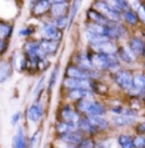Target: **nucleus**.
Returning a JSON list of instances; mask_svg holds the SVG:
<instances>
[{
  "mask_svg": "<svg viewBox=\"0 0 145 148\" xmlns=\"http://www.w3.org/2000/svg\"><path fill=\"white\" fill-rule=\"evenodd\" d=\"M136 118H133L129 116H125V114H118V116L114 117V125L117 127H126V126H130L135 122Z\"/></svg>",
  "mask_w": 145,
  "mask_h": 148,
  "instance_id": "obj_22",
  "label": "nucleus"
},
{
  "mask_svg": "<svg viewBox=\"0 0 145 148\" xmlns=\"http://www.w3.org/2000/svg\"><path fill=\"white\" fill-rule=\"evenodd\" d=\"M78 130H80L81 132L89 133V134H93V133L98 132V130L88 121V118H80V121L78 122Z\"/></svg>",
  "mask_w": 145,
  "mask_h": 148,
  "instance_id": "obj_23",
  "label": "nucleus"
},
{
  "mask_svg": "<svg viewBox=\"0 0 145 148\" xmlns=\"http://www.w3.org/2000/svg\"><path fill=\"white\" fill-rule=\"evenodd\" d=\"M11 30H13V27H11L9 24L0 23V39L4 40L6 38H9L11 34Z\"/></svg>",
  "mask_w": 145,
  "mask_h": 148,
  "instance_id": "obj_30",
  "label": "nucleus"
},
{
  "mask_svg": "<svg viewBox=\"0 0 145 148\" xmlns=\"http://www.w3.org/2000/svg\"><path fill=\"white\" fill-rule=\"evenodd\" d=\"M78 66L84 69L85 71H93V64H92V60H90V56L88 54H85V52H83L78 56Z\"/></svg>",
  "mask_w": 145,
  "mask_h": 148,
  "instance_id": "obj_21",
  "label": "nucleus"
},
{
  "mask_svg": "<svg viewBox=\"0 0 145 148\" xmlns=\"http://www.w3.org/2000/svg\"><path fill=\"white\" fill-rule=\"evenodd\" d=\"M11 73V66L8 61H1L0 62V82L5 81Z\"/></svg>",
  "mask_w": 145,
  "mask_h": 148,
  "instance_id": "obj_26",
  "label": "nucleus"
},
{
  "mask_svg": "<svg viewBox=\"0 0 145 148\" xmlns=\"http://www.w3.org/2000/svg\"><path fill=\"white\" fill-rule=\"evenodd\" d=\"M88 15H89V18L93 20V23L94 24H98V25H101V26H111L114 23H111L109 19H106L104 15L100 14L99 11L96 10H89L88 11Z\"/></svg>",
  "mask_w": 145,
  "mask_h": 148,
  "instance_id": "obj_12",
  "label": "nucleus"
},
{
  "mask_svg": "<svg viewBox=\"0 0 145 148\" xmlns=\"http://www.w3.org/2000/svg\"><path fill=\"white\" fill-rule=\"evenodd\" d=\"M68 1H51V14L55 18L65 16L66 10H68Z\"/></svg>",
  "mask_w": 145,
  "mask_h": 148,
  "instance_id": "obj_14",
  "label": "nucleus"
},
{
  "mask_svg": "<svg viewBox=\"0 0 145 148\" xmlns=\"http://www.w3.org/2000/svg\"><path fill=\"white\" fill-rule=\"evenodd\" d=\"M94 8L96 9V11L104 15L106 19H109L111 23H115L120 20V13L110 5L109 1H96L94 4Z\"/></svg>",
  "mask_w": 145,
  "mask_h": 148,
  "instance_id": "obj_3",
  "label": "nucleus"
},
{
  "mask_svg": "<svg viewBox=\"0 0 145 148\" xmlns=\"http://www.w3.org/2000/svg\"><path fill=\"white\" fill-rule=\"evenodd\" d=\"M51 8V1L43 0V1H35L33 5V13L35 15H43Z\"/></svg>",
  "mask_w": 145,
  "mask_h": 148,
  "instance_id": "obj_20",
  "label": "nucleus"
},
{
  "mask_svg": "<svg viewBox=\"0 0 145 148\" xmlns=\"http://www.w3.org/2000/svg\"><path fill=\"white\" fill-rule=\"evenodd\" d=\"M64 86L70 90H92L93 82L90 80H80V79L66 77L64 81Z\"/></svg>",
  "mask_w": 145,
  "mask_h": 148,
  "instance_id": "obj_5",
  "label": "nucleus"
},
{
  "mask_svg": "<svg viewBox=\"0 0 145 148\" xmlns=\"http://www.w3.org/2000/svg\"><path fill=\"white\" fill-rule=\"evenodd\" d=\"M133 142H134V148H145V137L142 134L133 138Z\"/></svg>",
  "mask_w": 145,
  "mask_h": 148,
  "instance_id": "obj_32",
  "label": "nucleus"
},
{
  "mask_svg": "<svg viewBox=\"0 0 145 148\" xmlns=\"http://www.w3.org/2000/svg\"><path fill=\"white\" fill-rule=\"evenodd\" d=\"M117 57H119L120 61H123V62H128V64H130V62H133V61L135 60V55L133 54L129 47H120V49H118Z\"/></svg>",
  "mask_w": 145,
  "mask_h": 148,
  "instance_id": "obj_18",
  "label": "nucleus"
},
{
  "mask_svg": "<svg viewBox=\"0 0 145 148\" xmlns=\"http://www.w3.org/2000/svg\"><path fill=\"white\" fill-rule=\"evenodd\" d=\"M40 47L44 50V52L46 55H54L59 49V42L55 40H48V39H43L40 41Z\"/></svg>",
  "mask_w": 145,
  "mask_h": 148,
  "instance_id": "obj_13",
  "label": "nucleus"
},
{
  "mask_svg": "<svg viewBox=\"0 0 145 148\" xmlns=\"http://www.w3.org/2000/svg\"><path fill=\"white\" fill-rule=\"evenodd\" d=\"M20 116H22V114H20V112L14 113V116L11 117V123H13V125H16V123H18V121H19V118H20Z\"/></svg>",
  "mask_w": 145,
  "mask_h": 148,
  "instance_id": "obj_38",
  "label": "nucleus"
},
{
  "mask_svg": "<svg viewBox=\"0 0 145 148\" xmlns=\"http://www.w3.org/2000/svg\"><path fill=\"white\" fill-rule=\"evenodd\" d=\"M78 108L80 112L86 113L88 116H103L106 111L104 105L99 103L94 100H88V98L80 100L78 103Z\"/></svg>",
  "mask_w": 145,
  "mask_h": 148,
  "instance_id": "obj_2",
  "label": "nucleus"
},
{
  "mask_svg": "<svg viewBox=\"0 0 145 148\" xmlns=\"http://www.w3.org/2000/svg\"><path fill=\"white\" fill-rule=\"evenodd\" d=\"M133 86L139 91L145 92V73H136L133 76Z\"/></svg>",
  "mask_w": 145,
  "mask_h": 148,
  "instance_id": "obj_25",
  "label": "nucleus"
},
{
  "mask_svg": "<svg viewBox=\"0 0 145 148\" xmlns=\"http://www.w3.org/2000/svg\"><path fill=\"white\" fill-rule=\"evenodd\" d=\"M56 131L59 134H64L73 131H78V123H68V122H60L56 125Z\"/></svg>",
  "mask_w": 145,
  "mask_h": 148,
  "instance_id": "obj_24",
  "label": "nucleus"
},
{
  "mask_svg": "<svg viewBox=\"0 0 145 148\" xmlns=\"http://www.w3.org/2000/svg\"><path fill=\"white\" fill-rule=\"evenodd\" d=\"M28 143H26V138L24 134V130L23 127H19L18 132H16L15 137L13 139V148H26Z\"/></svg>",
  "mask_w": 145,
  "mask_h": 148,
  "instance_id": "obj_19",
  "label": "nucleus"
},
{
  "mask_svg": "<svg viewBox=\"0 0 145 148\" xmlns=\"http://www.w3.org/2000/svg\"><path fill=\"white\" fill-rule=\"evenodd\" d=\"M143 55L145 56V47H144V52H143Z\"/></svg>",
  "mask_w": 145,
  "mask_h": 148,
  "instance_id": "obj_42",
  "label": "nucleus"
},
{
  "mask_svg": "<svg viewBox=\"0 0 145 148\" xmlns=\"http://www.w3.org/2000/svg\"><path fill=\"white\" fill-rule=\"evenodd\" d=\"M43 32H44L45 39H48V40H55V41H58L61 38L60 30H59V29H56V26L54 25V24L45 23L43 25Z\"/></svg>",
  "mask_w": 145,
  "mask_h": 148,
  "instance_id": "obj_10",
  "label": "nucleus"
},
{
  "mask_svg": "<svg viewBox=\"0 0 145 148\" xmlns=\"http://www.w3.org/2000/svg\"><path fill=\"white\" fill-rule=\"evenodd\" d=\"M94 97V92L92 90H70L69 92V98L71 100H84V98H88V100H93Z\"/></svg>",
  "mask_w": 145,
  "mask_h": 148,
  "instance_id": "obj_15",
  "label": "nucleus"
},
{
  "mask_svg": "<svg viewBox=\"0 0 145 148\" xmlns=\"http://www.w3.org/2000/svg\"><path fill=\"white\" fill-rule=\"evenodd\" d=\"M76 9H78V3H75L73 5V9H71V14H70V19H69V23H73L74 18H75V13H76Z\"/></svg>",
  "mask_w": 145,
  "mask_h": 148,
  "instance_id": "obj_36",
  "label": "nucleus"
},
{
  "mask_svg": "<svg viewBox=\"0 0 145 148\" xmlns=\"http://www.w3.org/2000/svg\"><path fill=\"white\" fill-rule=\"evenodd\" d=\"M88 121L92 123V125L96 128L98 131H101V130H106L109 127V122L103 116H88Z\"/></svg>",
  "mask_w": 145,
  "mask_h": 148,
  "instance_id": "obj_17",
  "label": "nucleus"
},
{
  "mask_svg": "<svg viewBox=\"0 0 145 148\" xmlns=\"http://www.w3.org/2000/svg\"><path fill=\"white\" fill-rule=\"evenodd\" d=\"M6 49V44H5V41L0 39V54H3V51Z\"/></svg>",
  "mask_w": 145,
  "mask_h": 148,
  "instance_id": "obj_41",
  "label": "nucleus"
},
{
  "mask_svg": "<svg viewBox=\"0 0 145 148\" xmlns=\"http://www.w3.org/2000/svg\"><path fill=\"white\" fill-rule=\"evenodd\" d=\"M93 50L96 51V54H104V55H117L118 47L115 46V44L106 41L100 45H93Z\"/></svg>",
  "mask_w": 145,
  "mask_h": 148,
  "instance_id": "obj_9",
  "label": "nucleus"
},
{
  "mask_svg": "<svg viewBox=\"0 0 145 148\" xmlns=\"http://www.w3.org/2000/svg\"><path fill=\"white\" fill-rule=\"evenodd\" d=\"M60 116L64 120V122H68V123H78L80 121L79 113L73 107H70V106H64L60 110Z\"/></svg>",
  "mask_w": 145,
  "mask_h": 148,
  "instance_id": "obj_8",
  "label": "nucleus"
},
{
  "mask_svg": "<svg viewBox=\"0 0 145 148\" xmlns=\"http://www.w3.org/2000/svg\"><path fill=\"white\" fill-rule=\"evenodd\" d=\"M114 79L119 87L123 90H126V91L133 85V73L130 71H128V70H120V71L115 72Z\"/></svg>",
  "mask_w": 145,
  "mask_h": 148,
  "instance_id": "obj_4",
  "label": "nucleus"
},
{
  "mask_svg": "<svg viewBox=\"0 0 145 148\" xmlns=\"http://www.w3.org/2000/svg\"><path fill=\"white\" fill-rule=\"evenodd\" d=\"M124 19H125V21L128 24H130V25H136L139 21V16L138 14L135 13V11H133V10H126L125 13H124Z\"/></svg>",
  "mask_w": 145,
  "mask_h": 148,
  "instance_id": "obj_28",
  "label": "nucleus"
},
{
  "mask_svg": "<svg viewBox=\"0 0 145 148\" xmlns=\"http://www.w3.org/2000/svg\"><path fill=\"white\" fill-rule=\"evenodd\" d=\"M40 141V132H36L30 139V148H38Z\"/></svg>",
  "mask_w": 145,
  "mask_h": 148,
  "instance_id": "obj_33",
  "label": "nucleus"
},
{
  "mask_svg": "<svg viewBox=\"0 0 145 148\" xmlns=\"http://www.w3.org/2000/svg\"><path fill=\"white\" fill-rule=\"evenodd\" d=\"M94 146H95L94 142L90 138H84L78 147H79V148H94Z\"/></svg>",
  "mask_w": 145,
  "mask_h": 148,
  "instance_id": "obj_34",
  "label": "nucleus"
},
{
  "mask_svg": "<svg viewBox=\"0 0 145 148\" xmlns=\"http://www.w3.org/2000/svg\"><path fill=\"white\" fill-rule=\"evenodd\" d=\"M68 24H69V20H68V18H66V15H65V16L56 18L54 25L56 26V29H59V30H63V29H65L66 26H68Z\"/></svg>",
  "mask_w": 145,
  "mask_h": 148,
  "instance_id": "obj_31",
  "label": "nucleus"
},
{
  "mask_svg": "<svg viewBox=\"0 0 145 148\" xmlns=\"http://www.w3.org/2000/svg\"><path fill=\"white\" fill-rule=\"evenodd\" d=\"M60 139L64 143H66V145L76 147V146H79L81 141L84 139V136H83V132H80V131H73V132L60 134Z\"/></svg>",
  "mask_w": 145,
  "mask_h": 148,
  "instance_id": "obj_6",
  "label": "nucleus"
},
{
  "mask_svg": "<svg viewBox=\"0 0 145 148\" xmlns=\"http://www.w3.org/2000/svg\"><path fill=\"white\" fill-rule=\"evenodd\" d=\"M93 67L99 70H110V71H117L120 67L119 59L117 55H104V54H93L90 55Z\"/></svg>",
  "mask_w": 145,
  "mask_h": 148,
  "instance_id": "obj_1",
  "label": "nucleus"
},
{
  "mask_svg": "<svg viewBox=\"0 0 145 148\" xmlns=\"http://www.w3.org/2000/svg\"><path fill=\"white\" fill-rule=\"evenodd\" d=\"M138 132L142 133V136L145 134V122L139 123V126H138Z\"/></svg>",
  "mask_w": 145,
  "mask_h": 148,
  "instance_id": "obj_39",
  "label": "nucleus"
},
{
  "mask_svg": "<svg viewBox=\"0 0 145 148\" xmlns=\"http://www.w3.org/2000/svg\"><path fill=\"white\" fill-rule=\"evenodd\" d=\"M33 32V30L30 27H25V29H22V30L19 31V35L20 36H26V35H30Z\"/></svg>",
  "mask_w": 145,
  "mask_h": 148,
  "instance_id": "obj_37",
  "label": "nucleus"
},
{
  "mask_svg": "<svg viewBox=\"0 0 145 148\" xmlns=\"http://www.w3.org/2000/svg\"><path fill=\"white\" fill-rule=\"evenodd\" d=\"M145 47V42L140 38H131L129 41V49L134 55H143Z\"/></svg>",
  "mask_w": 145,
  "mask_h": 148,
  "instance_id": "obj_16",
  "label": "nucleus"
},
{
  "mask_svg": "<svg viewBox=\"0 0 145 148\" xmlns=\"http://www.w3.org/2000/svg\"><path fill=\"white\" fill-rule=\"evenodd\" d=\"M139 13H140V16H142V19L144 20V23H145V6H144V5L140 6Z\"/></svg>",
  "mask_w": 145,
  "mask_h": 148,
  "instance_id": "obj_40",
  "label": "nucleus"
},
{
  "mask_svg": "<svg viewBox=\"0 0 145 148\" xmlns=\"http://www.w3.org/2000/svg\"><path fill=\"white\" fill-rule=\"evenodd\" d=\"M110 5L114 8L117 11H124L125 13L126 10H129V4L128 1H121V0H115V1H109Z\"/></svg>",
  "mask_w": 145,
  "mask_h": 148,
  "instance_id": "obj_29",
  "label": "nucleus"
},
{
  "mask_svg": "<svg viewBox=\"0 0 145 148\" xmlns=\"http://www.w3.org/2000/svg\"><path fill=\"white\" fill-rule=\"evenodd\" d=\"M68 77L71 79H80V80H90V71H85L84 69L79 67L78 65H70L66 69Z\"/></svg>",
  "mask_w": 145,
  "mask_h": 148,
  "instance_id": "obj_7",
  "label": "nucleus"
},
{
  "mask_svg": "<svg viewBox=\"0 0 145 148\" xmlns=\"http://www.w3.org/2000/svg\"><path fill=\"white\" fill-rule=\"evenodd\" d=\"M58 71H59V69L55 67L54 69V71H53V75L50 77V82H49V88H51L54 85H55V82H56V77H58Z\"/></svg>",
  "mask_w": 145,
  "mask_h": 148,
  "instance_id": "obj_35",
  "label": "nucleus"
},
{
  "mask_svg": "<svg viewBox=\"0 0 145 148\" xmlns=\"http://www.w3.org/2000/svg\"><path fill=\"white\" fill-rule=\"evenodd\" d=\"M43 107L39 105V103H33L29 106L28 108V112H26V116H28V120L30 122H38L41 120L43 117Z\"/></svg>",
  "mask_w": 145,
  "mask_h": 148,
  "instance_id": "obj_11",
  "label": "nucleus"
},
{
  "mask_svg": "<svg viewBox=\"0 0 145 148\" xmlns=\"http://www.w3.org/2000/svg\"><path fill=\"white\" fill-rule=\"evenodd\" d=\"M118 141H119V146L121 148H134L133 137H130L129 134H120Z\"/></svg>",
  "mask_w": 145,
  "mask_h": 148,
  "instance_id": "obj_27",
  "label": "nucleus"
}]
</instances>
